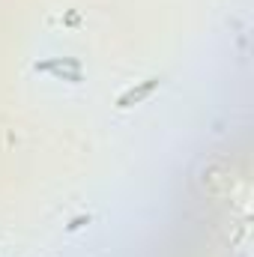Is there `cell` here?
<instances>
[{"label":"cell","mask_w":254,"mask_h":257,"mask_svg":"<svg viewBox=\"0 0 254 257\" xmlns=\"http://www.w3.org/2000/svg\"><path fill=\"white\" fill-rule=\"evenodd\" d=\"M162 84V78H147V81H141L138 87H132V90H126L120 99H117V108H132L135 102H141V99H147L156 87Z\"/></svg>","instance_id":"cell-1"},{"label":"cell","mask_w":254,"mask_h":257,"mask_svg":"<svg viewBox=\"0 0 254 257\" xmlns=\"http://www.w3.org/2000/svg\"><path fill=\"white\" fill-rule=\"evenodd\" d=\"M66 66L81 72V63H78L75 57H57V60H45V63H36V72H63Z\"/></svg>","instance_id":"cell-2"},{"label":"cell","mask_w":254,"mask_h":257,"mask_svg":"<svg viewBox=\"0 0 254 257\" xmlns=\"http://www.w3.org/2000/svg\"><path fill=\"white\" fill-rule=\"evenodd\" d=\"M84 224H90V215H78V218L69 224V230H78V227H84Z\"/></svg>","instance_id":"cell-3"}]
</instances>
